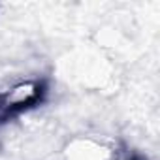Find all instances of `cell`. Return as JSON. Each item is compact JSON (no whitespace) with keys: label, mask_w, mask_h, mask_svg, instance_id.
Returning <instances> with one entry per match:
<instances>
[{"label":"cell","mask_w":160,"mask_h":160,"mask_svg":"<svg viewBox=\"0 0 160 160\" xmlns=\"http://www.w3.org/2000/svg\"><path fill=\"white\" fill-rule=\"evenodd\" d=\"M111 160H139V158H138V156H130V154H119V152H117V154H115Z\"/></svg>","instance_id":"cell-2"},{"label":"cell","mask_w":160,"mask_h":160,"mask_svg":"<svg viewBox=\"0 0 160 160\" xmlns=\"http://www.w3.org/2000/svg\"><path fill=\"white\" fill-rule=\"evenodd\" d=\"M115 154L111 145L94 136H73L60 149V160H111Z\"/></svg>","instance_id":"cell-1"}]
</instances>
